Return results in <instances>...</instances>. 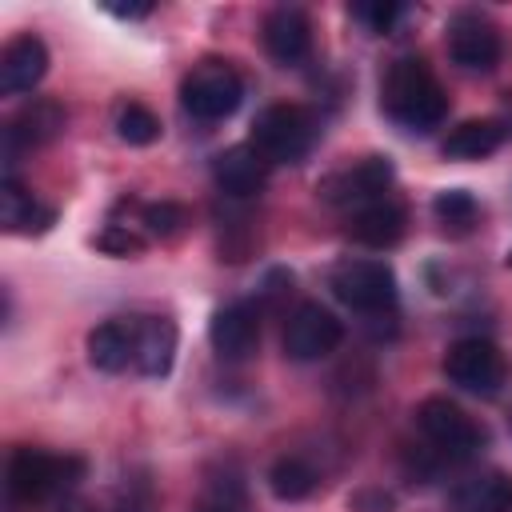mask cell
<instances>
[{
  "label": "cell",
  "instance_id": "1",
  "mask_svg": "<svg viewBox=\"0 0 512 512\" xmlns=\"http://www.w3.org/2000/svg\"><path fill=\"white\" fill-rule=\"evenodd\" d=\"M380 104L408 132H432L448 116V96L420 56H400L388 64L380 80Z\"/></svg>",
  "mask_w": 512,
  "mask_h": 512
},
{
  "label": "cell",
  "instance_id": "2",
  "mask_svg": "<svg viewBox=\"0 0 512 512\" xmlns=\"http://www.w3.org/2000/svg\"><path fill=\"white\" fill-rule=\"evenodd\" d=\"M80 480H84V460L76 456H52L44 448H16L8 456V496L16 504L68 496Z\"/></svg>",
  "mask_w": 512,
  "mask_h": 512
},
{
  "label": "cell",
  "instance_id": "3",
  "mask_svg": "<svg viewBox=\"0 0 512 512\" xmlns=\"http://www.w3.org/2000/svg\"><path fill=\"white\" fill-rule=\"evenodd\" d=\"M320 128L316 116L300 104H268L264 112H256L252 120V148L268 160V164H300L312 144H316Z\"/></svg>",
  "mask_w": 512,
  "mask_h": 512
},
{
  "label": "cell",
  "instance_id": "4",
  "mask_svg": "<svg viewBox=\"0 0 512 512\" xmlns=\"http://www.w3.org/2000/svg\"><path fill=\"white\" fill-rule=\"evenodd\" d=\"M240 100H244V80L228 60H200L180 84L184 112L204 124L228 120L240 108Z\"/></svg>",
  "mask_w": 512,
  "mask_h": 512
},
{
  "label": "cell",
  "instance_id": "5",
  "mask_svg": "<svg viewBox=\"0 0 512 512\" xmlns=\"http://www.w3.org/2000/svg\"><path fill=\"white\" fill-rule=\"evenodd\" d=\"M328 288L344 308L364 312V316L392 312V304H396V272L384 260H368V256L340 260L328 276Z\"/></svg>",
  "mask_w": 512,
  "mask_h": 512
},
{
  "label": "cell",
  "instance_id": "6",
  "mask_svg": "<svg viewBox=\"0 0 512 512\" xmlns=\"http://www.w3.org/2000/svg\"><path fill=\"white\" fill-rule=\"evenodd\" d=\"M416 424L428 436V444H436V452H444L448 460H468L484 448V428L448 396H428L416 408Z\"/></svg>",
  "mask_w": 512,
  "mask_h": 512
},
{
  "label": "cell",
  "instance_id": "7",
  "mask_svg": "<svg viewBox=\"0 0 512 512\" xmlns=\"http://www.w3.org/2000/svg\"><path fill=\"white\" fill-rule=\"evenodd\" d=\"M392 176H396V168H392L388 156H360V160H352V164L328 172V176L316 184V192H320V200L356 212V208H364V204L384 200Z\"/></svg>",
  "mask_w": 512,
  "mask_h": 512
},
{
  "label": "cell",
  "instance_id": "8",
  "mask_svg": "<svg viewBox=\"0 0 512 512\" xmlns=\"http://www.w3.org/2000/svg\"><path fill=\"white\" fill-rule=\"evenodd\" d=\"M444 376L460 388V392H472V396H496L504 388V356L492 340H480V336H464L456 340L448 352H444Z\"/></svg>",
  "mask_w": 512,
  "mask_h": 512
},
{
  "label": "cell",
  "instance_id": "9",
  "mask_svg": "<svg viewBox=\"0 0 512 512\" xmlns=\"http://www.w3.org/2000/svg\"><path fill=\"white\" fill-rule=\"evenodd\" d=\"M340 340H344V324L316 300L296 304L284 324V352H288V360H300V364L332 356L340 348Z\"/></svg>",
  "mask_w": 512,
  "mask_h": 512
},
{
  "label": "cell",
  "instance_id": "10",
  "mask_svg": "<svg viewBox=\"0 0 512 512\" xmlns=\"http://www.w3.org/2000/svg\"><path fill=\"white\" fill-rule=\"evenodd\" d=\"M448 56L456 68L464 72H492L500 64V52H504V40H500V28L480 16V12H456L448 20Z\"/></svg>",
  "mask_w": 512,
  "mask_h": 512
},
{
  "label": "cell",
  "instance_id": "11",
  "mask_svg": "<svg viewBox=\"0 0 512 512\" xmlns=\"http://www.w3.org/2000/svg\"><path fill=\"white\" fill-rule=\"evenodd\" d=\"M64 124H68L64 104L44 100V96L32 100V104H24V108L8 120V128H4V160H8V172H4V176H12L16 148H40V144H52V140L64 132Z\"/></svg>",
  "mask_w": 512,
  "mask_h": 512
},
{
  "label": "cell",
  "instance_id": "12",
  "mask_svg": "<svg viewBox=\"0 0 512 512\" xmlns=\"http://www.w3.org/2000/svg\"><path fill=\"white\" fill-rule=\"evenodd\" d=\"M208 340H212L220 360H232V364L248 360L256 352V344H260V312H256V304L232 300V304L216 308L212 320H208Z\"/></svg>",
  "mask_w": 512,
  "mask_h": 512
},
{
  "label": "cell",
  "instance_id": "13",
  "mask_svg": "<svg viewBox=\"0 0 512 512\" xmlns=\"http://www.w3.org/2000/svg\"><path fill=\"white\" fill-rule=\"evenodd\" d=\"M260 40H264V52L280 64V68H296L308 60L312 52V24L304 16V8L296 4H280L264 16V28H260Z\"/></svg>",
  "mask_w": 512,
  "mask_h": 512
},
{
  "label": "cell",
  "instance_id": "14",
  "mask_svg": "<svg viewBox=\"0 0 512 512\" xmlns=\"http://www.w3.org/2000/svg\"><path fill=\"white\" fill-rule=\"evenodd\" d=\"M268 168H272V164H268L252 144H232V148H224V152L212 160V180H216V188H220L224 196H232V200H252V196L264 192Z\"/></svg>",
  "mask_w": 512,
  "mask_h": 512
},
{
  "label": "cell",
  "instance_id": "15",
  "mask_svg": "<svg viewBox=\"0 0 512 512\" xmlns=\"http://www.w3.org/2000/svg\"><path fill=\"white\" fill-rule=\"evenodd\" d=\"M48 76V44L32 32L16 36L0 52V92L4 96H24Z\"/></svg>",
  "mask_w": 512,
  "mask_h": 512
},
{
  "label": "cell",
  "instance_id": "16",
  "mask_svg": "<svg viewBox=\"0 0 512 512\" xmlns=\"http://www.w3.org/2000/svg\"><path fill=\"white\" fill-rule=\"evenodd\" d=\"M132 328H136V360L132 364L152 380L168 376L176 364V340H180L176 324L168 316H140V320H132Z\"/></svg>",
  "mask_w": 512,
  "mask_h": 512
},
{
  "label": "cell",
  "instance_id": "17",
  "mask_svg": "<svg viewBox=\"0 0 512 512\" xmlns=\"http://www.w3.org/2000/svg\"><path fill=\"white\" fill-rule=\"evenodd\" d=\"M408 228V212L404 204L396 200H376V204H364L348 216V236L356 244H368V248H392Z\"/></svg>",
  "mask_w": 512,
  "mask_h": 512
},
{
  "label": "cell",
  "instance_id": "18",
  "mask_svg": "<svg viewBox=\"0 0 512 512\" xmlns=\"http://www.w3.org/2000/svg\"><path fill=\"white\" fill-rule=\"evenodd\" d=\"M84 348H88V364L96 372H108V376L124 372L136 360V328H132V320L128 324L124 320H104L88 332Z\"/></svg>",
  "mask_w": 512,
  "mask_h": 512
},
{
  "label": "cell",
  "instance_id": "19",
  "mask_svg": "<svg viewBox=\"0 0 512 512\" xmlns=\"http://www.w3.org/2000/svg\"><path fill=\"white\" fill-rule=\"evenodd\" d=\"M0 224H4V232L32 236V232H44L52 224V208H44L16 176H4V184H0Z\"/></svg>",
  "mask_w": 512,
  "mask_h": 512
},
{
  "label": "cell",
  "instance_id": "20",
  "mask_svg": "<svg viewBox=\"0 0 512 512\" xmlns=\"http://www.w3.org/2000/svg\"><path fill=\"white\" fill-rule=\"evenodd\" d=\"M504 140H508L504 120H488V116L484 120H464L444 136V156H452V160H484Z\"/></svg>",
  "mask_w": 512,
  "mask_h": 512
},
{
  "label": "cell",
  "instance_id": "21",
  "mask_svg": "<svg viewBox=\"0 0 512 512\" xmlns=\"http://www.w3.org/2000/svg\"><path fill=\"white\" fill-rule=\"evenodd\" d=\"M452 512H512V480L504 472H480L452 492Z\"/></svg>",
  "mask_w": 512,
  "mask_h": 512
},
{
  "label": "cell",
  "instance_id": "22",
  "mask_svg": "<svg viewBox=\"0 0 512 512\" xmlns=\"http://www.w3.org/2000/svg\"><path fill=\"white\" fill-rule=\"evenodd\" d=\"M316 484H320L316 468H312L304 456H296V452L280 456V460L268 468V492H272L276 500H284V504L308 500V496L316 492Z\"/></svg>",
  "mask_w": 512,
  "mask_h": 512
},
{
  "label": "cell",
  "instance_id": "23",
  "mask_svg": "<svg viewBox=\"0 0 512 512\" xmlns=\"http://www.w3.org/2000/svg\"><path fill=\"white\" fill-rule=\"evenodd\" d=\"M432 216H436V224H440L448 236H468V232L480 224V204H476V196L464 192V188H444V192H436V200H432Z\"/></svg>",
  "mask_w": 512,
  "mask_h": 512
},
{
  "label": "cell",
  "instance_id": "24",
  "mask_svg": "<svg viewBox=\"0 0 512 512\" xmlns=\"http://www.w3.org/2000/svg\"><path fill=\"white\" fill-rule=\"evenodd\" d=\"M112 128H116V136H120L124 144H132V148H148V144L160 140V116H156L152 108H144L140 100L116 104Z\"/></svg>",
  "mask_w": 512,
  "mask_h": 512
},
{
  "label": "cell",
  "instance_id": "25",
  "mask_svg": "<svg viewBox=\"0 0 512 512\" xmlns=\"http://www.w3.org/2000/svg\"><path fill=\"white\" fill-rule=\"evenodd\" d=\"M140 224L148 228V236H156V240H172V236L184 232L188 212H184L180 204H172V200H160V204H144V208H140Z\"/></svg>",
  "mask_w": 512,
  "mask_h": 512
},
{
  "label": "cell",
  "instance_id": "26",
  "mask_svg": "<svg viewBox=\"0 0 512 512\" xmlns=\"http://www.w3.org/2000/svg\"><path fill=\"white\" fill-rule=\"evenodd\" d=\"M348 12H352V20L364 24V32L384 36V32H392V28L400 24L404 4H392V0H364V4H352Z\"/></svg>",
  "mask_w": 512,
  "mask_h": 512
},
{
  "label": "cell",
  "instance_id": "27",
  "mask_svg": "<svg viewBox=\"0 0 512 512\" xmlns=\"http://www.w3.org/2000/svg\"><path fill=\"white\" fill-rule=\"evenodd\" d=\"M96 248L108 252V256H140L144 252V236H136L128 224H108L96 236Z\"/></svg>",
  "mask_w": 512,
  "mask_h": 512
},
{
  "label": "cell",
  "instance_id": "28",
  "mask_svg": "<svg viewBox=\"0 0 512 512\" xmlns=\"http://www.w3.org/2000/svg\"><path fill=\"white\" fill-rule=\"evenodd\" d=\"M348 508L352 512H396V500L384 488H360L348 496Z\"/></svg>",
  "mask_w": 512,
  "mask_h": 512
},
{
  "label": "cell",
  "instance_id": "29",
  "mask_svg": "<svg viewBox=\"0 0 512 512\" xmlns=\"http://www.w3.org/2000/svg\"><path fill=\"white\" fill-rule=\"evenodd\" d=\"M104 12L116 16V20H144L152 12V4L148 0H136V4H112V0H104Z\"/></svg>",
  "mask_w": 512,
  "mask_h": 512
},
{
  "label": "cell",
  "instance_id": "30",
  "mask_svg": "<svg viewBox=\"0 0 512 512\" xmlns=\"http://www.w3.org/2000/svg\"><path fill=\"white\" fill-rule=\"evenodd\" d=\"M64 512H96L92 504H80V500H72V504H64Z\"/></svg>",
  "mask_w": 512,
  "mask_h": 512
},
{
  "label": "cell",
  "instance_id": "31",
  "mask_svg": "<svg viewBox=\"0 0 512 512\" xmlns=\"http://www.w3.org/2000/svg\"><path fill=\"white\" fill-rule=\"evenodd\" d=\"M204 512H232V504H212V508H204Z\"/></svg>",
  "mask_w": 512,
  "mask_h": 512
},
{
  "label": "cell",
  "instance_id": "32",
  "mask_svg": "<svg viewBox=\"0 0 512 512\" xmlns=\"http://www.w3.org/2000/svg\"><path fill=\"white\" fill-rule=\"evenodd\" d=\"M508 268H512V248H508Z\"/></svg>",
  "mask_w": 512,
  "mask_h": 512
}]
</instances>
